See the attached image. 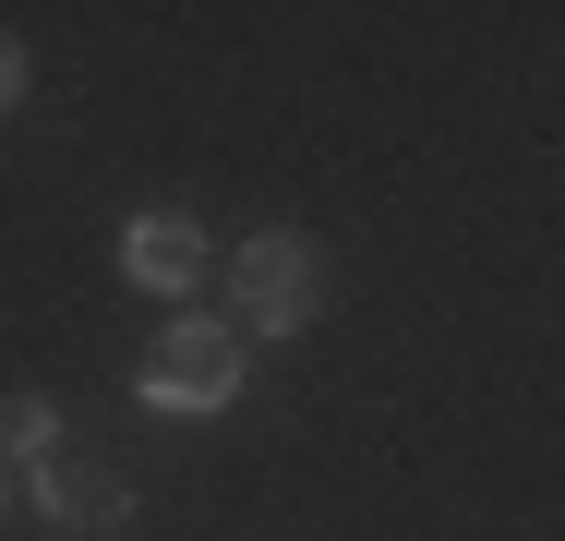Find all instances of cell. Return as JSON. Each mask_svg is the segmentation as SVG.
<instances>
[{
    "label": "cell",
    "mask_w": 565,
    "mask_h": 541,
    "mask_svg": "<svg viewBox=\"0 0 565 541\" xmlns=\"http://www.w3.org/2000/svg\"><path fill=\"white\" fill-rule=\"evenodd\" d=\"M61 457V410L49 397H0V469L24 481V469H49Z\"/></svg>",
    "instance_id": "cell-5"
},
{
    "label": "cell",
    "mask_w": 565,
    "mask_h": 541,
    "mask_svg": "<svg viewBox=\"0 0 565 541\" xmlns=\"http://www.w3.org/2000/svg\"><path fill=\"white\" fill-rule=\"evenodd\" d=\"M24 85H36V61H24V36L0 24V108H24Z\"/></svg>",
    "instance_id": "cell-6"
},
{
    "label": "cell",
    "mask_w": 565,
    "mask_h": 541,
    "mask_svg": "<svg viewBox=\"0 0 565 541\" xmlns=\"http://www.w3.org/2000/svg\"><path fill=\"white\" fill-rule=\"evenodd\" d=\"M120 277H132L145 301H205V216L145 205L132 229H120Z\"/></svg>",
    "instance_id": "cell-3"
},
{
    "label": "cell",
    "mask_w": 565,
    "mask_h": 541,
    "mask_svg": "<svg viewBox=\"0 0 565 541\" xmlns=\"http://www.w3.org/2000/svg\"><path fill=\"white\" fill-rule=\"evenodd\" d=\"M24 506H36L49 530H73V541H120L132 530V481H120V469H85V457L24 469Z\"/></svg>",
    "instance_id": "cell-4"
},
{
    "label": "cell",
    "mask_w": 565,
    "mask_h": 541,
    "mask_svg": "<svg viewBox=\"0 0 565 541\" xmlns=\"http://www.w3.org/2000/svg\"><path fill=\"white\" fill-rule=\"evenodd\" d=\"M217 289H228L241 349H253V337H301V325L326 314V253H313L301 229H253V241L217 265Z\"/></svg>",
    "instance_id": "cell-2"
},
{
    "label": "cell",
    "mask_w": 565,
    "mask_h": 541,
    "mask_svg": "<svg viewBox=\"0 0 565 541\" xmlns=\"http://www.w3.org/2000/svg\"><path fill=\"white\" fill-rule=\"evenodd\" d=\"M241 325L228 314H169L157 325V349L132 361V410H157V422H217L228 397H241Z\"/></svg>",
    "instance_id": "cell-1"
},
{
    "label": "cell",
    "mask_w": 565,
    "mask_h": 541,
    "mask_svg": "<svg viewBox=\"0 0 565 541\" xmlns=\"http://www.w3.org/2000/svg\"><path fill=\"white\" fill-rule=\"evenodd\" d=\"M12 506H24V481H12V469H0V530H12Z\"/></svg>",
    "instance_id": "cell-7"
}]
</instances>
